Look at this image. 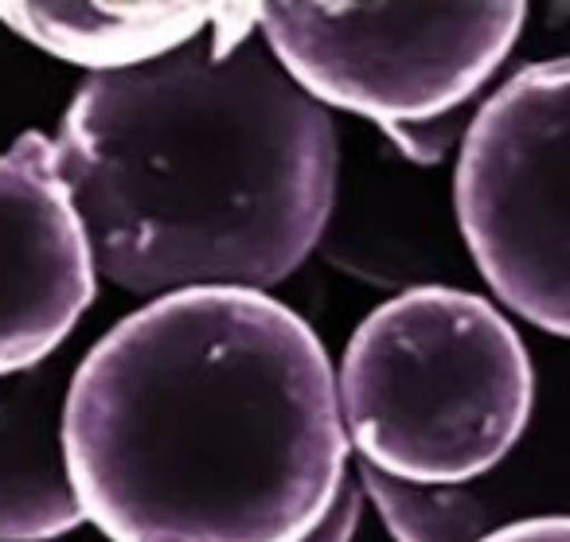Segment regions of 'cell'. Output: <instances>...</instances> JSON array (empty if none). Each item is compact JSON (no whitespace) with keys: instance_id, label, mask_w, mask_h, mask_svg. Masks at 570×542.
<instances>
[{"instance_id":"1","label":"cell","mask_w":570,"mask_h":542,"mask_svg":"<svg viewBox=\"0 0 570 542\" xmlns=\"http://www.w3.org/2000/svg\"><path fill=\"white\" fill-rule=\"evenodd\" d=\"M63 461L110 542H302L352 469L325 344L254 289L114 324L67 378Z\"/></svg>"},{"instance_id":"2","label":"cell","mask_w":570,"mask_h":542,"mask_svg":"<svg viewBox=\"0 0 570 542\" xmlns=\"http://www.w3.org/2000/svg\"><path fill=\"white\" fill-rule=\"evenodd\" d=\"M51 160L95 274L137 297L282 285L336 199V129L254 32L223 9L184 48L90 75Z\"/></svg>"},{"instance_id":"3","label":"cell","mask_w":570,"mask_h":542,"mask_svg":"<svg viewBox=\"0 0 570 542\" xmlns=\"http://www.w3.org/2000/svg\"><path fill=\"white\" fill-rule=\"evenodd\" d=\"M333 375L356 461L403 484H469L497 472L535 402L520 332L484 297L445 285L372 308Z\"/></svg>"},{"instance_id":"4","label":"cell","mask_w":570,"mask_h":542,"mask_svg":"<svg viewBox=\"0 0 570 542\" xmlns=\"http://www.w3.org/2000/svg\"><path fill=\"white\" fill-rule=\"evenodd\" d=\"M258 40L321 110L391 126L458 114L500 71L528 4H250Z\"/></svg>"},{"instance_id":"5","label":"cell","mask_w":570,"mask_h":542,"mask_svg":"<svg viewBox=\"0 0 570 542\" xmlns=\"http://www.w3.org/2000/svg\"><path fill=\"white\" fill-rule=\"evenodd\" d=\"M570 63H528L461 134L458 223L489 289L520 321L567 336Z\"/></svg>"},{"instance_id":"6","label":"cell","mask_w":570,"mask_h":542,"mask_svg":"<svg viewBox=\"0 0 570 542\" xmlns=\"http://www.w3.org/2000/svg\"><path fill=\"white\" fill-rule=\"evenodd\" d=\"M95 289V258L51 137L20 134L0 152V378L56 359Z\"/></svg>"},{"instance_id":"7","label":"cell","mask_w":570,"mask_h":542,"mask_svg":"<svg viewBox=\"0 0 570 542\" xmlns=\"http://www.w3.org/2000/svg\"><path fill=\"white\" fill-rule=\"evenodd\" d=\"M63 359L0 378V542H56L79 531L63 461Z\"/></svg>"},{"instance_id":"8","label":"cell","mask_w":570,"mask_h":542,"mask_svg":"<svg viewBox=\"0 0 570 542\" xmlns=\"http://www.w3.org/2000/svg\"><path fill=\"white\" fill-rule=\"evenodd\" d=\"M219 4H0V24L32 48L87 67L129 71L196 40Z\"/></svg>"},{"instance_id":"9","label":"cell","mask_w":570,"mask_h":542,"mask_svg":"<svg viewBox=\"0 0 570 542\" xmlns=\"http://www.w3.org/2000/svg\"><path fill=\"white\" fill-rule=\"evenodd\" d=\"M356 480L395 542H484L528 519L515 515V480L497 472L469 484H403L356 461Z\"/></svg>"},{"instance_id":"10","label":"cell","mask_w":570,"mask_h":542,"mask_svg":"<svg viewBox=\"0 0 570 542\" xmlns=\"http://www.w3.org/2000/svg\"><path fill=\"white\" fill-rule=\"evenodd\" d=\"M469 126V114L458 110V114H445V118H434V121H414V126H391L383 129V134L391 137V145H395L399 152H403L406 160H414V165H442L445 152L458 145V137L465 134Z\"/></svg>"},{"instance_id":"11","label":"cell","mask_w":570,"mask_h":542,"mask_svg":"<svg viewBox=\"0 0 570 542\" xmlns=\"http://www.w3.org/2000/svg\"><path fill=\"white\" fill-rule=\"evenodd\" d=\"M360 515H364V487H360V480H356V469H348L333 507L325 511V519H321L302 542H352L356 539Z\"/></svg>"},{"instance_id":"12","label":"cell","mask_w":570,"mask_h":542,"mask_svg":"<svg viewBox=\"0 0 570 542\" xmlns=\"http://www.w3.org/2000/svg\"><path fill=\"white\" fill-rule=\"evenodd\" d=\"M484 542H570L567 515H528Z\"/></svg>"}]
</instances>
